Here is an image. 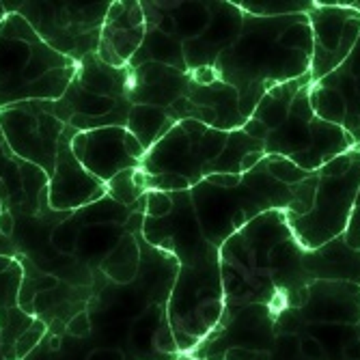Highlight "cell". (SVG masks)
Instances as JSON below:
<instances>
[{"label":"cell","instance_id":"obj_1","mask_svg":"<svg viewBox=\"0 0 360 360\" xmlns=\"http://www.w3.org/2000/svg\"><path fill=\"white\" fill-rule=\"evenodd\" d=\"M220 278L224 311L218 328L242 309L264 304L278 315L285 309H300L311 283L302 255L283 210L257 216L220 248Z\"/></svg>","mask_w":360,"mask_h":360},{"label":"cell","instance_id":"obj_2","mask_svg":"<svg viewBox=\"0 0 360 360\" xmlns=\"http://www.w3.org/2000/svg\"><path fill=\"white\" fill-rule=\"evenodd\" d=\"M293 15L255 18L244 13L238 39L216 60L220 82L233 86L240 95V112L250 119L257 104L270 89L311 72V52L291 50L281 41L283 30Z\"/></svg>","mask_w":360,"mask_h":360},{"label":"cell","instance_id":"obj_3","mask_svg":"<svg viewBox=\"0 0 360 360\" xmlns=\"http://www.w3.org/2000/svg\"><path fill=\"white\" fill-rule=\"evenodd\" d=\"M78 63L54 52L18 13L0 20V110L24 102H56Z\"/></svg>","mask_w":360,"mask_h":360},{"label":"cell","instance_id":"obj_4","mask_svg":"<svg viewBox=\"0 0 360 360\" xmlns=\"http://www.w3.org/2000/svg\"><path fill=\"white\" fill-rule=\"evenodd\" d=\"M224 311L220 252L203 240L192 255L179 261L169 293L167 321L179 354H192L216 328Z\"/></svg>","mask_w":360,"mask_h":360},{"label":"cell","instance_id":"obj_5","mask_svg":"<svg viewBox=\"0 0 360 360\" xmlns=\"http://www.w3.org/2000/svg\"><path fill=\"white\" fill-rule=\"evenodd\" d=\"M190 196L203 238L220 248L233 236L229 222L236 212H246L250 220L272 210L285 212L291 203V186L276 181L261 162L242 175V184L236 188H216L201 181L190 188Z\"/></svg>","mask_w":360,"mask_h":360},{"label":"cell","instance_id":"obj_6","mask_svg":"<svg viewBox=\"0 0 360 360\" xmlns=\"http://www.w3.org/2000/svg\"><path fill=\"white\" fill-rule=\"evenodd\" d=\"M315 173L317 192L311 212L302 218H287L304 250H315L345 233L360 190V147L337 155Z\"/></svg>","mask_w":360,"mask_h":360},{"label":"cell","instance_id":"obj_7","mask_svg":"<svg viewBox=\"0 0 360 360\" xmlns=\"http://www.w3.org/2000/svg\"><path fill=\"white\" fill-rule=\"evenodd\" d=\"M311 86L304 84L289 106L287 119L264 141L266 155L291 160L307 173L319 171L337 155L356 147V141L341 125L321 121L311 108Z\"/></svg>","mask_w":360,"mask_h":360},{"label":"cell","instance_id":"obj_8","mask_svg":"<svg viewBox=\"0 0 360 360\" xmlns=\"http://www.w3.org/2000/svg\"><path fill=\"white\" fill-rule=\"evenodd\" d=\"M112 0L106 3H3L7 13L22 15L32 30L58 54L76 63L97 52L102 26Z\"/></svg>","mask_w":360,"mask_h":360},{"label":"cell","instance_id":"obj_9","mask_svg":"<svg viewBox=\"0 0 360 360\" xmlns=\"http://www.w3.org/2000/svg\"><path fill=\"white\" fill-rule=\"evenodd\" d=\"M229 132L199 121H179L143 158L141 171L147 175L175 173L192 186L203 181V167L224 151Z\"/></svg>","mask_w":360,"mask_h":360},{"label":"cell","instance_id":"obj_10","mask_svg":"<svg viewBox=\"0 0 360 360\" xmlns=\"http://www.w3.org/2000/svg\"><path fill=\"white\" fill-rule=\"evenodd\" d=\"M0 129L20 160L41 169L48 179L52 177L58 143L65 132L63 121L50 115L41 102H24L0 110Z\"/></svg>","mask_w":360,"mask_h":360},{"label":"cell","instance_id":"obj_11","mask_svg":"<svg viewBox=\"0 0 360 360\" xmlns=\"http://www.w3.org/2000/svg\"><path fill=\"white\" fill-rule=\"evenodd\" d=\"M313 30L311 80L319 82L349 56L360 37V13L339 5V0H313L307 13Z\"/></svg>","mask_w":360,"mask_h":360},{"label":"cell","instance_id":"obj_12","mask_svg":"<svg viewBox=\"0 0 360 360\" xmlns=\"http://www.w3.org/2000/svg\"><path fill=\"white\" fill-rule=\"evenodd\" d=\"M78 129L65 125V132L58 143V155L52 177L48 179V205L54 212L68 214L104 199L108 192L106 184L93 177L72 151V139Z\"/></svg>","mask_w":360,"mask_h":360},{"label":"cell","instance_id":"obj_13","mask_svg":"<svg viewBox=\"0 0 360 360\" xmlns=\"http://www.w3.org/2000/svg\"><path fill=\"white\" fill-rule=\"evenodd\" d=\"M0 201L3 210L22 218H37L52 212L48 205V175L20 160L9 149L3 129H0Z\"/></svg>","mask_w":360,"mask_h":360},{"label":"cell","instance_id":"obj_14","mask_svg":"<svg viewBox=\"0 0 360 360\" xmlns=\"http://www.w3.org/2000/svg\"><path fill=\"white\" fill-rule=\"evenodd\" d=\"M274 319L276 315L270 307H246L196 347L192 352V360H220V356L231 347L270 352V347L276 343Z\"/></svg>","mask_w":360,"mask_h":360},{"label":"cell","instance_id":"obj_15","mask_svg":"<svg viewBox=\"0 0 360 360\" xmlns=\"http://www.w3.org/2000/svg\"><path fill=\"white\" fill-rule=\"evenodd\" d=\"M145 13L139 0H112L102 26L97 58L115 70H123L145 41Z\"/></svg>","mask_w":360,"mask_h":360},{"label":"cell","instance_id":"obj_16","mask_svg":"<svg viewBox=\"0 0 360 360\" xmlns=\"http://www.w3.org/2000/svg\"><path fill=\"white\" fill-rule=\"evenodd\" d=\"M125 127H100L89 132H76L72 151L80 165L102 184H108L119 173L141 169V162L129 158L123 145Z\"/></svg>","mask_w":360,"mask_h":360},{"label":"cell","instance_id":"obj_17","mask_svg":"<svg viewBox=\"0 0 360 360\" xmlns=\"http://www.w3.org/2000/svg\"><path fill=\"white\" fill-rule=\"evenodd\" d=\"M244 24V11L233 3H214L212 20L199 37L186 39L181 44L184 63L188 74L201 70H214L220 54L231 46Z\"/></svg>","mask_w":360,"mask_h":360},{"label":"cell","instance_id":"obj_18","mask_svg":"<svg viewBox=\"0 0 360 360\" xmlns=\"http://www.w3.org/2000/svg\"><path fill=\"white\" fill-rule=\"evenodd\" d=\"M298 311L302 321L311 323H358L360 287L345 281H311Z\"/></svg>","mask_w":360,"mask_h":360},{"label":"cell","instance_id":"obj_19","mask_svg":"<svg viewBox=\"0 0 360 360\" xmlns=\"http://www.w3.org/2000/svg\"><path fill=\"white\" fill-rule=\"evenodd\" d=\"M192 76L160 63H143L129 68L127 100L132 106L169 108L179 97H186Z\"/></svg>","mask_w":360,"mask_h":360},{"label":"cell","instance_id":"obj_20","mask_svg":"<svg viewBox=\"0 0 360 360\" xmlns=\"http://www.w3.org/2000/svg\"><path fill=\"white\" fill-rule=\"evenodd\" d=\"M302 266L311 281H345L360 287V250L349 248L343 236L315 250H304Z\"/></svg>","mask_w":360,"mask_h":360},{"label":"cell","instance_id":"obj_21","mask_svg":"<svg viewBox=\"0 0 360 360\" xmlns=\"http://www.w3.org/2000/svg\"><path fill=\"white\" fill-rule=\"evenodd\" d=\"M315 84L328 86V89H335L337 93H341V97L345 100V106H347L343 129H347L352 139L356 141V147H360V37H358L354 50L349 52V56L339 65V68Z\"/></svg>","mask_w":360,"mask_h":360},{"label":"cell","instance_id":"obj_22","mask_svg":"<svg viewBox=\"0 0 360 360\" xmlns=\"http://www.w3.org/2000/svg\"><path fill=\"white\" fill-rule=\"evenodd\" d=\"M186 97L196 106L212 108L218 117L216 129H222V132H238L246 123V119L240 112L238 91L220 80H214L212 84H196L192 80Z\"/></svg>","mask_w":360,"mask_h":360},{"label":"cell","instance_id":"obj_23","mask_svg":"<svg viewBox=\"0 0 360 360\" xmlns=\"http://www.w3.org/2000/svg\"><path fill=\"white\" fill-rule=\"evenodd\" d=\"M74 80L93 95L108 97V100H123V97H127L129 68L115 70L97 58V54H89L78 63Z\"/></svg>","mask_w":360,"mask_h":360},{"label":"cell","instance_id":"obj_24","mask_svg":"<svg viewBox=\"0 0 360 360\" xmlns=\"http://www.w3.org/2000/svg\"><path fill=\"white\" fill-rule=\"evenodd\" d=\"M313 82L311 80V74L302 76V78H296V80H289L285 84H278L274 89H270L264 97H261V102L257 104L255 112L250 119H257L264 123L270 132H274V129L287 119V112H289V106L293 102V97H296V93L304 86Z\"/></svg>","mask_w":360,"mask_h":360},{"label":"cell","instance_id":"obj_25","mask_svg":"<svg viewBox=\"0 0 360 360\" xmlns=\"http://www.w3.org/2000/svg\"><path fill=\"white\" fill-rule=\"evenodd\" d=\"M165 108H155V106H132L127 115L125 129L136 141L143 145L145 151H149L162 136H165L169 129L175 125Z\"/></svg>","mask_w":360,"mask_h":360},{"label":"cell","instance_id":"obj_26","mask_svg":"<svg viewBox=\"0 0 360 360\" xmlns=\"http://www.w3.org/2000/svg\"><path fill=\"white\" fill-rule=\"evenodd\" d=\"M139 261H141V252H139L136 238L127 233L119 240V244L112 248V252L102 261V270L115 283L125 285L136 278Z\"/></svg>","mask_w":360,"mask_h":360},{"label":"cell","instance_id":"obj_27","mask_svg":"<svg viewBox=\"0 0 360 360\" xmlns=\"http://www.w3.org/2000/svg\"><path fill=\"white\" fill-rule=\"evenodd\" d=\"M24 270L18 257L0 255V333L7 328L9 315L18 309V293L22 287Z\"/></svg>","mask_w":360,"mask_h":360},{"label":"cell","instance_id":"obj_28","mask_svg":"<svg viewBox=\"0 0 360 360\" xmlns=\"http://www.w3.org/2000/svg\"><path fill=\"white\" fill-rule=\"evenodd\" d=\"M233 5L255 18H283L307 15L313 9V0H242Z\"/></svg>","mask_w":360,"mask_h":360},{"label":"cell","instance_id":"obj_29","mask_svg":"<svg viewBox=\"0 0 360 360\" xmlns=\"http://www.w3.org/2000/svg\"><path fill=\"white\" fill-rule=\"evenodd\" d=\"M311 108L321 121H328V123L343 127L347 106H345V100L341 97V93H337L335 89H328V86H321V84L313 82V86H311Z\"/></svg>","mask_w":360,"mask_h":360},{"label":"cell","instance_id":"obj_30","mask_svg":"<svg viewBox=\"0 0 360 360\" xmlns=\"http://www.w3.org/2000/svg\"><path fill=\"white\" fill-rule=\"evenodd\" d=\"M112 201H117L119 205H134L141 201V196L145 194V186H143V171L141 169H129L119 173L115 179H110L106 184Z\"/></svg>","mask_w":360,"mask_h":360},{"label":"cell","instance_id":"obj_31","mask_svg":"<svg viewBox=\"0 0 360 360\" xmlns=\"http://www.w3.org/2000/svg\"><path fill=\"white\" fill-rule=\"evenodd\" d=\"M317 192V173H311L304 181L291 186V203L285 210L287 218H302L311 212Z\"/></svg>","mask_w":360,"mask_h":360},{"label":"cell","instance_id":"obj_32","mask_svg":"<svg viewBox=\"0 0 360 360\" xmlns=\"http://www.w3.org/2000/svg\"><path fill=\"white\" fill-rule=\"evenodd\" d=\"M264 165H266L268 173H270L276 181H281V184H285V186H296V184L304 181V179L311 175V173H307V171H302L300 167L293 165L291 160L281 158V155H266Z\"/></svg>","mask_w":360,"mask_h":360},{"label":"cell","instance_id":"obj_33","mask_svg":"<svg viewBox=\"0 0 360 360\" xmlns=\"http://www.w3.org/2000/svg\"><path fill=\"white\" fill-rule=\"evenodd\" d=\"M143 186L145 190H160V192H167V194H173V192H188L192 188V184L181 177V175H175V173H165V175H147L143 173Z\"/></svg>","mask_w":360,"mask_h":360},{"label":"cell","instance_id":"obj_34","mask_svg":"<svg viewBox=\"0 0 360 360\" xmlns=\"http://www.w3.org/2000/svg\"><path fill=\"white\" fill-rule=\"evenodd\" d=\"M46 333H48V323H44L41 319H35V321H32V326H30V328L18 339V343H15V347H13L15 360H24L32 349H35V347L39 345V341L46 337Z\"/></svg>","mask_w":360,"mask_h":360},{"label":"cell","instance_id":"obj_35","mask_svg":"<svg viewBox=\"0 0 360 360\" xmlns=\"http://www.w3.org/2000/svg\"><path fill=\"white\" fill-rule=\"evenodd\" d=\"M173 212V199L171 194L160 192V190H151L147 192V207H145V216L160 220Z\"/></svg>","mask_w":360,"mask_h":360},{"label":"cell","instance_id":"obj_36","mask_svg":"<svg viewBox=\"0 0 360 360\" xmlns=\"http://www.w3.org/2000/svg\"><path fill=\"white\" fill-rule=\"evenodd\" d=\"M151 343H153L155 352L165 354V356H175V358H179V349H177V343H175L173 330H171V326H169V321H167V319L162 321V326H160V328L153 333Z\"/></svg>","mask_w":360,"mask_h":360},{"label":"cell","instance_id":"obj_37","mask_svg":"<svg viewBox=\"0 0 360 360\" xmlns=\"http://www.w3.org/2000/svg\"><path fill=\"white\" fill-rule=\"evenodd\" d=\"M343 240H345V244L349 248L360 250V190H358V196H356L354 212L349 216L347 229H345V233H343Z\"/></svg>","mask_w":360,"mask_h":360},{"label":"cell","instance_id":"obj_38","mask_svg":"<svg viewBox=\"0 0 360 360\" xmlns=\"http://www.w3.org/2000/svg\"><path fill=\"white\" fill-rule=\"evenodd\" d=\"M272 354L264 349H244V347H231L226 349L220 360H270Z\"/></svg>","mask_w":360,"mask_h":360},{"label":"cell","instance_id":"obj_39","mask_svg":"<svg viewBox=\"0 0 360 360\" xmlns=\"http://www.w3.org/2000/svg\"><path fill=\"white\" fill-rule=\"evenodd\" d=\"M91 330V317L86 311H80L76 313L70 321H68V333L72 337H86Z\"/></svg>","mask_w":360,"mask_h":360},{"label":"cell","instance_id":"obj_40","mask_svg":"<svg viewBox=\"0 0 360 360\" xmlns=\"http://www.w3.org/2000/svg\"><path fill=\"white\" fill-rule=\"evenodd\" d=\"M298 349H300L302 358H307V360H321V356H323L321 343H319L317 339H313V337L300 339V341H298Z\"/></svg>","mask_w":360,"mask_h":360},{"label":"cell","instance_id":"obj_41","mask_svg":"<svg viewBox=\"0 0 360 360\" xmlns=\"http://www.w3.org/2000/svg\"><path fill=\"white\" fill-rule=\"evenodd\" d=\"M242 132L246 136H250L252 141H261V143H264L268 139V134H270V129L264 123H261V121H257V119H246V123L242 125Z\"/></svg>","mask_w":360,"mask_h":360},{"label":"cell","instance_id":"obj_42","mask_svg":"<svg viewBox=\"0 0 360 360\" xmlns=\"http://www.w3.org/2000/svg\"><path fill=\"white\" fill-rule=\"evenodd\" d=\"M203 181H207L210 186H216V188H236L242 184V175H231V173H214V175H207Z\"/></svg>","mask_w":360,"mask_h":360},{"label":"cell","instance_id":"obj_43","mask_svg":"<svg viewBox=\"0 0 360 360\" xmlns=\"http://www.w3.org/2000/svg\"><path fill=\"white\" fill-rule=\"evenodd\" d=\"M123 145H125V151H127V155L129 158H134V160H139V162H143V158H145V149H143V145L136 141V136H132L129 132H125V139H123Z\"/></svg>","mask_w":360,"mask_h":360},{"label":"cell","instance_id":"obj_44","mask_svg":"<svg viewBox=\"0 0 360 360\" xmlns=\"http://www.w3.org/2000/svg\"><path fill=\"white\" fill-rule=\"evenodd\" d=\"M264 158H266V151H264V149L248 151V153L242 158V165H240V169H242V175H244V173H248V171H252L255 167H259L261 162H264Z\"/></svg>","mask_w":360,"mask_h":360},{"label":"cell","instance_id":"obj_45","mask_svg":"<svg viewBox=\"0 0 360 360\" xmlns=\"http://www.w3.org/2000/svg\"><path fill=\"white\" fill-rule=\"evenodd\" d=\"M15 231V220H13V214L3 210L0 212V236H5V238H11Z\"/></svg>","mask_w":360,"mask_h":360},{"label":"cell","instance_id":"obj_46","mask_svg":"<svg viewBox=\"0 0 360 360\" xmlns=\"http://www.w3.org/2000/svg\"><path fill=\"white\" fill-rule=\"evenodd\" d=\"M343 356L347 360H360V341H349L345 347H343Z\"/></svg>","mask_w":360,"mask_h":360},{"label":"cell","instance_id":"obj_47","mask_svg":"<svg viewBox=\"0 0 360 360\" xmlns=\"http://www.w3.org/2000/svg\"><path fill=\"white\" fill-rule=\"evenodd\" d=\"M60 347V339L58 337H52L50 339V349H58Z\"/></svg>","mask_w":360,"mask_h":360},{"label":"cell","instance_id":"obj_48","mask_svg":"<svg viewBox=\"0 0 360 360\" xmlns=\"http://www.w3.org/2000/svg\"><path fill=\"white\" fill-rule=\"evenodd\" d=\"M7 15V11H5V7H3V3H0V20H3Z\"/></svg>","mask_w":360,"mask_h":360},{"label":"cell","instance_id":"obj_49","mask_svg":"<svg viewBox=\"0 0 360 360\" xmlns=\"http://www.w3.org/2000/svg\"><path fill=\"white\" fill-rule=\"evenodd\" d=\"M0 212H3V201H0Z\"/></svg>","mask_w":360,"mask_h":360},{"label":"cell","instance_id":"obj_50","mask_svg":"<svg viewBox=\"0 0 360 360\" xmlns=\"http://www.w3.org/2000/svg\"><path fill=\"white\" fill-rule=\"evenodd\" d=\"M302 360H307V358H302Z\"/></svg>","mask_w":360,"mask_h":360}]
</instances>
